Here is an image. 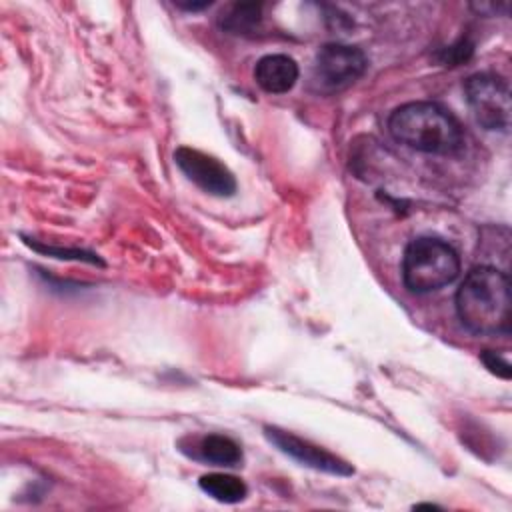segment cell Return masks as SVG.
<instances>
[{
    "label": "cell",
    "mask_w": 512,
    "mask_h": 512,
    "mask_svg": "<svg viewBox=\"0 0 512 512\" xmlns=\"http://www.w3.org/2000/svg\"><path fill=\"white\" fill-rule=\"evenodd\" d=\"M30 248L38 250V252H46L50 256H56V258H72V260H84V262H90V264H102V260L92 254V252H84V250H70V248H48V246H42L38 242H32V240H24Z\"/></svg>",
    "instance_id": "obj_12"
},
{
    "label": "cell",
    "mask_w": 512,
    "mask_h": 512,
    "mask_svg": "<svg viewBox=\"0 0 512 512\" xmlns=\"http://www.w3.org/2000/svg\"><path fill=\"white\" fill-rule=\"evenodd\" d=\"M480 358H482V362L486 364V368H488L492 374H496V376H500V378H504V380L510 378V364H508L500 354H496V352H492V350H484Z\"/></svg>",
    "instance_id": "obj_14"
},
{
    "label": "cell",
    "mask_w": 512,
    "mask_h": 512,
    "mask_svg": "<svg viewBox=\"0 0 512 512\" xmlns=\"http://www.w3.org/2000/svg\"><path fill=\"white\" fill-rule=\"evenodd\" d=\"M262 24V6L254 2H244V4H234L230 6L228 12L220 16V26L222 30L230 34H254Z\"/></svg>",
    "instance_id": "obj_11"
},
{
    "label": "cell",
    "mask_w": 512,
    "mask_h": 512,
    "mask_svg": "<svg viewBox=\"0 0 512 512\" xmlns=\"http://www.w3.org/2000/svg\"><path fill=\"white\" fill-rule=\"evenodd\" d=\"M464 94L474 120L484 130L510 128V88L508 82L496 74H474L464 84Z\"/></svg>",
    "instance_id": "obj_4"
},
{
    "label": "cell",
    "mask_w": 512,
    "mask_h": 512,
    "mask_svg": "<svg viewBox=\"0 0 512 512\" xmlns=\"http://www.w3.org/2000/svg\"><path fill=\"white\" fill-rule=\"evenodd\" d=\"M198 486L204 494L222 504H238L248 494V486L238 476L224 472H210L200 476Z\"/></svg>",
    "instance_id": "obj_10"
},
{
    "label": "cell",
    "mask_w": 512,
    "mask_h": 512,
    "mask_svg": "<svg viewBox=\"0 0 512 512\" xmlns=\"http://www.w3.org/2000/svg\"><path fill=\"white\" fill-rule=\"evenodd\" d=\"M392 138L426 154H452L464 144V130L456 116L438 102H408L388 118Z\"/></svg>",
    "instance_id": "obj_2"
},
{
    "label": "cell",
    "mask_w": 512,
    "mask_h": 512,
    "mask_svg": "<svg viewBox=\"0 0 512 512\" xmlns=\"http://www.w3.org/2000/svg\"><path fill=\"white\" fill-rule=\"evenodd\" d=\"M368 68L366 54L348 44H324L314 62V80L326 92H338L352 86L358 78L364 76Z\"/></svg>",
    "instance_id": "obj_5"
},
{
    "label": "cell",
    "mask_w": 512,
    "mask_h": 512,
    "mask_svg": "<svg viewBox=\"0 0 512 512\" xmlns=\"http://www.w3.org/2000/svg\"><path fill=\"white\" fill-rule=\"evenodd\" d=\"M174 162L184 176L206 194L218 198H230L236 194V178L218 158L190 146H180L174 152Z\"/></svg>",
    "instance_id": "obj_6"
},
{
    "label": "cell",
    "mask_w": 512,
    "mask_h": 512,
    "mask_svg": "<svg viewBox=\"0 0 512 512\" xmlns=\"http://www.w3.org/2000/svg\"><path fill=\"white\" fill-rule=\"evenodd\" d=\"M180 8H186V10H202V8H206V6H210V2H200V4H178Z\"/></svg>",
    "instance_id": "obj_15"
},
{
    "label": "cell",
    "mask_w": 512,
    "mask_h": 512,
    "mask_svg": "<svg viewBox=\"0 0 512 512\" xmlns=\"http://www.w3.org/2000/svg\"><path fill=\"white\" fill-rule=\"evenodd\" d=\"M460 274L458 252L436 236L414 238L402 258L404 286L414 294H428L452 284Z\"/></svg>",
    "instance_id": "obj_3"
},
{
    "label": "cell",
    "mask_w": 512,
    "mask_h": 512,
    "mask_svg": "<svg viewBox=\"0 0 512 512\" xmlns=\"http://www.w3.org/2000/svg\"><path fill=\"white\" fill-rule=\"evenodd\" d=\"M192 456L214 466H238L242 462V448L226 434H206L198 440Z\"/></svg>",
    "instance_id": "obj_9"
},
{
    "label": "cell",
    "mask_w": 512,
    "mask_h": 512,
    "mask_svg": "<svg viewBox=\"0 0 512 512\" xmlns=\"http://www.w3.org/2000/svg\"><path fill=\"white\" fill-rule=\"evenodd\" d=\"M456 312L464 328L492 336L510 332V280L496 266L472 268L456 292Z\"/></svg>",
    "instance_id": "obj_1"
},
{
    "label": "cell",
    "mask_w": 512,
    "mask_h": 512,
    "mask_svg": "<svg viewBox=\"0 0 512 512\" xmlns=\"http://www.w3.org/2000/svg\"><path fill=\"white\" fill-rule=\"evenodd\" d=\"M472 50H474L472 42H468V40L462 38V40H458L454 46H450L448 50H444V54H442L444 64H450V66L462 64V62H466V60L470 58Z\"/></svg>",
    "instance_id": "obj_13"
},
{
    "label": "cell",
    "mask_w": 512,
    "mask_h": 512,
    "mask_svg": "<svg viewBox=\"0 0 512 512\" xmlns=\"http://www.w3.org/2000/svg\"><path fill=\"white\" fill-rule=\"evenodd\" d=\"M264 436L266 440L276 446L282 454L290 456L302 466H308L318 472H326L332 476H352L354 468L340 456L328 452L326 448L312 444L310 440H304L292 432H286L276 426H264Z\"/></svg>",
    "instance_id": "obj_7"
},
{
    "label": "cell",
    "mask_w": 512,
    "mask_h": 512,
    "mask_svg": "<svg viewBox=\"0 0 512 512\" xmlns=\"http://www.w3.org/2000/svg\"><path fill=\"white\" fill-rule=\"evenodd\" d=\"M298 64L286 54H268L256 62L254 80L268 94H284L298 80Z\"/></svg>",
    "instance_id": "obj_8"
}]
</instances>
